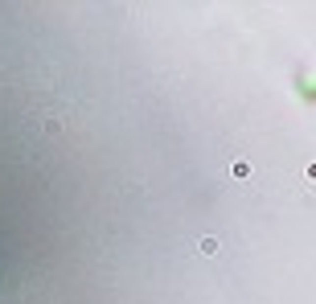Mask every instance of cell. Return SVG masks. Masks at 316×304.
I'll return each instance as SVG.
<instances>
[{"instance_id":"cell-1","label":"cell","mask_w":316,"mask_h":304,"mask_svg":"<svg viewBox=\"0 0 316 304\" xmlns=\"http://www.w3.org/2000/svg\"><path fill=\"white\" fill-rule=\"evenodd\" d=\"M197 251H201V255H214V251H218V239H201V243H197Z\"/></svg>"}]
</instances>
